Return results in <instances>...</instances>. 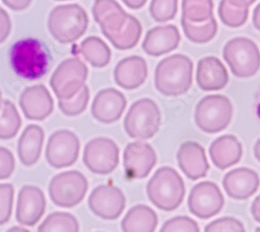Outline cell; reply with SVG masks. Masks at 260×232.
I'll list each match as a JSON object with an SVG mask.
<instances>
[{"mask_svg":"<svg viewBox=\"0 0 260 232\" xmlns=\"http://www.w3.org/2000/svg\"><path fill=\"white\" fill-rule=\"evenodd\" d=\"M157 156L153 147L145 142L129 143L123 153V165L127 179L146 178L155 167Z\"/></svg>","mask_w":260,"mask_h":232,"instance_id":"5bb4252c","label":"cell"},{"mask_svg":"<svg viewBox=\"0 0 260 232\" xmlns=\"http://www.w3.org/2000/svg\"><path fill=\"white\" fill-rule=\"evenodd\" d=\"M255 232H260V227H258V228H256V230H255Z\"/></svg>","mask_w":260,"mask_h":232,"instance_id":"f907efd6","label":"cell"},{"mask_svg":"<svg viewBox=\"0 0 260 232\" xmlns=\"http://www.w3.org/2000/svg\"><path fill=\"white\" fill-rule=\"evenodd\" d=\"M21 124L22 120L16 105L10 100H5L0 111V140L15 138L21 128Z\"/></svg>","mask_w":260,"mask_h":232,"instance_id":"f1b7e54d","label":"cell"},{"mask_svg":"<svg viewBox=\"0 0 260 232\" xmlns=\"http://www.w3.org/2000/svg\"><path fill=\"white\" fill-rule=\"evenodd\" d=\"M89 69L78 57L62 60L52 73L50 87L58 100H69L85 86Z\"/></svg>","mask_w":260,"mask_h":232,"instance_id":"ba28073f","label":"cell"},{"mask_svg":"<svg viewBox=\"0 0 260 232\" xmlns=\"http://www.w3.org/2000/svg\"><path fill=\"white\" fill-rule=\"evenodd\" d=\"M12 30V21L6 10L0 8V44L6 42Z\"/></svg>","mask_w":260,"mask_h":232,"instance_id":"ab89813d","label":"cell"},{"mask_svg":"<svg viewBox=\"0 0 260 232\" xmlns=\"http://www.w3.org/2000/svg\"><path fill=\"white\" fill-rule=\"evenodd\" d=\"M88 203L95 216L103 220L113 221L123 214L126 207V198L119 187L102 184L93 189Z\"/></svg>","mask_w":260,"mask_h":232,"instance_id":"4fadbf2b","label":"cell"},{"mask_svg":"<svg viewBox=\"0 0 260 232\" xmlns=\"http://www.w3.org/2000/svg\"><path fill=\"white\" fill-rule=\"evenodd\" d=\"M89 189L88 179L76 170L61 172L55 175L48 186L51 201L58 207L72 208L78 205Z\"/></svg>","mask_w":260,"mask_h":232,"instance_id":"9c48e42d","label":"cell"},{"mask_svg":"<svg viewBox=\"0 0 260 232\" xmlns=\"http://www.w3.org/2000/svg\"><path fill=\"white\" fill-rule=\"evenodd\" d=\"M6 7L15 12H21L26 10L32 3V0H3Z\"/></svg>","mask_w":260,"mask_h":232,"instance_id":"60d3db41","label":"cell"},{"mask_svg":"<svg viewBox=\"0 0 260 232\" xmlns=\"http://www.w3.org/2000/svg\"><path fill=\"white\" fill-rule=\"evenodd\" d=\"M209 155L216 168L226 170L240 162L243 156V146L234 136L225 135L211 143Z\"/></svg>","mask_w":260,"mask_h":232,"instance_id":"cb8c5ba5","label":"cell"},{"mask_svg":"<svg viewBox=\"0 0 260 232\" xmlns=\"http://www.w3.org/2000/svg\"><path fill=\"white\" fill-rule=\"evenodd\" d=\"M256 111H257V116L258 118L260 119V98L258 100V103H257V108H256Z\"/></svg>","mask_w":260,"mask_h":232,"instance_id":"c3c4849f","label":"cell"},{"mask_svg":"<svg viewBox=\"0 0 260 232\" xmlns=\"http://www.w3.org/2000/svg\"><path fill=\"white\" fill-rule=\"evenodd\" d=\"M148 77L146 60L139 55L121 59L114 71V78L119 87L132 91L143 86Z\"/></svg>","mask_w":260,"mask_h":232,"instance_id":"44dd1931","label":"cell"},{"mask_svg":"<svg viewBox=\"0 0 260 232\" xmlns=\"http://www.w3.org/2000/svg\"><path fill=\"white\" fill-rule=\"evenodd\" d=\"M3 105H4V100H3V93L0 91V111L3 109Z\"/></svg>","mask_w":260,"mask_h":232,"instance_id":"681fc988","label":"cell"},{"mask_svg":"<svg viewBox=\"0 0 260 232\" xmlns=\"http://www.w3.org/2000/svg\"><path fill=\"white\" fill-rule=\"evenodd\" d=\"M149 10L151 17L156 22H168L177 14L178 0H152Z\"/></svg>","mask_w":260,"mask_h":232,"instance_id":"e575fe53","label":"cell"},{"mask_svg":"<svg viewBox=\"0 0 260 232\" xmlns=\"http://www.w3.org/2000/svg\"><path fill=\"white\" fill-rule=\"evenodd\" d=\"M16 167L14 154L5 147H0V180L10 178Z\"/></svg>","mask_w":260,"mask_h":232,"instance_id":"f35d334b","label":"cell"},{"mask_svg":"<svg viewBox=\"0 0 260 232\" xmlns=\"http://www.w3.org/2000/svg\"><path fill=\"white\" fill-rule=\"evenodd\" d=\"M223 56L236 77H252L260 69V51L251 39L237 37L228 41Z\"/></svg>","mask_w":260,"mask_h":232,"instance_id":"52a82bcc","label":"cell"},{"mask_svg":"<svg viewBox=\"0 0 260 232\" xmlns=\"http://www.w3.org/2000/svg\"><path fill=\"white\" fill-rule=\"evenodd\" d=\"M254 155H255L256 159L260 162V139L256 142V144L254 146Z\"/></svg>","mask_w":260,"mask_h":232,"instance_id":"bcb514c9","label":"cell"},{"mask_svg":"<svg viewBox=\"0 0 260 232\" xmlns=\"http://www.w3.org/2000/svg\"><path fill=\"white\" fill-rule=\"evenodd\" d=\"M38 232H79V223L72 214L55 212L42 222Z\"/></svg>","mask_w":260,"mask_h":232,"instance_id":"4dcf8cb0","label":"cell"},{"mask_svg":"<svg viewBox=\"0 0 260 232\" xmlns=\"http://www.w3.org/2000/svg\"><path fill=\"white\" fill-rule=\"evenodd\" d=\"M181 24L185 37L196 44L208 43L218 32V23L214 17L203 23H192L181 19Z\"/></svg>","mask_w":260,"mask_h":232,"instance_id":"f546056e","label":"cell"},{"mask_svg":"<svg viewBox=\"0 0 260 232\" xmlns=\"http://www.w3.org/2000/svg\"><path fill=\"white\" fill-rule=\"evenodd\" d=\"M55 2H67V0H55Z\"/></svg>","mask_w":260,"mask_h":232,"instance_id":"816d5d0a","label":"cell"},{"mask_svg":"<svg viewBox=\"0 0 260 232\" xmlns=\"http://www.w3.org/2000/svg\"><path fill=\"white\" fill-rule=\"evenodd\" d=\"M198 87L205 92L220 91L229 81V75L223 62L215 56H206L199 60L196 75Z\"/></svg>","mask_w":260,"mask_h":232,"instance_id":"603a6c76","label":"cell"},{"mask_svg":"<svg viewBox=\"0 0 260 232\" xmlns=\"http://www.w3.org/2000/svg\"><path fill=\"white\" fill-rule=\"evenodd\" d=\"M127 107V100L122 92L108 88L95 96L91 113L95 120L103 124H112L120 120Z\"/></svg>","mask_w":260,"mask_h":232,"instance_id":"e0dca14e","label":"cell"},{"mask_svg":"<svg viewBox=\"0 0 260 232\" xmlns=\"http://www.w3.org/2000/svg\"><path fill=\"white\" fill-rule=\"evenodd\" d=\"M192 72L193 64L186 55L174 54L166 57L155 69V88L165 96L183 95L191 87Z\"/></svg>","mask_w":260,"mask_h":232,"instance_id":"7a4b0ae2","label":"cell"},{"mask_svg":"<svg viewBox=\"0 0 260 232\" xmlns=\"http://www.w3.org/2000/svg\"><path fill=\"white\" fill-rule=\"evenodd\" d=\"M251 214L254 218V220L258 223H260V195H258L255 200L252 203L251 206Z\"/></svg>","mask_w":260,"mask_h":232,"instance_id":"b9f144b4","label":"cell"},{"mask_svg":"<svg viewBox=\"0 0 260 232\" xmlns=\"http://www.w3.org/2000/svg\"><path fill=\"white\" fill-rule=\"evenodd\" d=\"M233 116L232 103L224 95H209L199 101L194 111V122L206 134L225 130Z\"/></svg>","mask_w":260,"mask_h":232,"instance_id":"8992f818","label":"cell"},{"mask_svg":"<svg viewBox=\"0 0 260 232\" xmlns=\"http://www.w3.org/2000/svg\"><path fill=\"white\" fill-rule=\"evenodd\" d=\"M46 210V198L36 185H24L17 200L16 220L20 225L32 227L39 223Z\"/></svg>","mask_w":260,"mask_h":232,"instance_id":"9a60e30c","label":"cell"},{"mask_svg":"<svg viewBox=\"0 0 260 232\" xmlns=\"http://www.w3.org/2000/svg\"><path fill=\"white\" fill-rule=\"evenodd\" d=\"M213 18L212 0H182V20L203 23Z\"/></svg>","mask_w":260,"mask_h":232,"instance_id":"1f68e13d","label":"cell"},{"mask_svg":"<svg viewBox=\"0 0 260 232\" xmlns=\"http://www.w3.org/2000/svg\"><path fill=\"white\" fill-rule=\"evenodd\" d=\"M159 232H200V228L191 218L179 216L165 222Z\"/></svg>","mask_w":260,"mask_h":232,"instance_id":"8d00e7d4","label":"cell"},{"mask_svg":"<svg viewBox=\"0 0 260 232\" xmlns=\"http://www.w3.org/2000/svg\"><path fill=\"white\" fill-rule=\"evenodd\" d=\"M204 232H246V229L240 220L232 217H224L206 225Z\"/></svg>","mask_w":260,"mask_h":232,"instance_id":"74e56055","label":"cell"},{"mask_svg":"<svg viewBox=\"0 0 260 232\" xmlns=\"http://www.w3.org/2000/svg\"><path fill=\"white\" fill-rule=\"evenodd\" d=\"M20 109L28 120L43 121L48 118L54 108V102L48 89L43 84L27 87L19 98Z\"/></svg>","mask_w":260,"mask_h":232,"instance_id":"2e32d148","label":"cell"},{"mask_svg":"<svg viewBox=\"0 0 260 232\" xmlns=\"http://www.w3.org/2000/svg\"><path fill=\"white\" fill-rule=\"evenodd\" d=\"M147 195L155 207L172 212L183 202L185 184L175 169L161 167L147 183Z\"/></svg>","mask_w":260,"mask_h":232,"instance_id":"3957f363","label":"cell"},{"mask_svg":"<svg viewBox=\"0 0 260 232\" xmlns=\"http://www.w3.org/2000/svg\"><path fill=\"white\" fill-rule=\"evenodd\" d=\"M80 152L78 137L70 130L61 129L53 132L47 142L46 160L54 169H63L73 165Z\"/></svg>","mask_w":260,"mask_h":232,"instance_id":"8fae6325","label":"cell"},{"mask_svg":"<svg viewBox=\"0 0 260 232\" xmlns=\"http://www.w3.org/2000/svg\"><path fill=\"white\" fill-rule=\"evenodd\" d=\"M89 27V17L77 4L57 6L49 14L48 29L60 44H70L79 40Z\"/></svg>","mask_w":260,"mask_h":232,"instance_id":"277c9868","label":"cell"},{"mask_svg":"<svg viewBox=\"0 0 260 232\" xmlns=\"http://www.w3.org/2000/svg\"><path fill=\"white\" fill-rule=\"evenodd\" d=\"M45 132L39 125L29 124L18 141V156L23 165L32 167L41 157Z\"/></svg>","mask_w":260,"mask_h":232,"instance_id":"d4e9b609","label":"cell"},{"mask_svg":"<svg viewBox=\"0 0 260 232\" xmlns=\"http://www.w3.org/2000/svg\"><path fill=\"white\" fill-rule=\"evenodd\" d=\"M79 52L94 68H104L111 62L112 50L98 37H89L79 45Z\"/></svg>","mask_w":260,"mask_h":232,"instance_id":"4316f807","label":"cell"},{"mask_svg":"<svg viewBox=\"0 0 260 232\" xmlns=\"http://www.w3.org/2000/svg\"><path fill=\"white\" fill-rule=\"evenodd\" d=\"M219 16L222 22L232 28L243 26L249 17V8L237 6L230 0H221Z\"/></svg>","mask_w":260,"mask_h":232,"instance_id":"d6a6232c","label":"cell"},{"mask_svg":"<svg viewBox=\"0 0 260 232\" xmlns=\"http://www.w3.org/2000/svg\"><path fill=\"white\" fill-rule=\"evenodd\" d=\"M122 2L129 9H132V10H140V9H142L146 5L147 0H122Z\"/></svg>","mask_w":260,"mask_h":232,"instance_id":"7bdbcfd3","label":"cell"},{"mask_svg":"<svg viewBox=\"0 0 260 232\" xmlns=\"http://www.w3.org/2000/svg\"><path fill=\"white\" fill-rule=\"evenodd\" d=\"M7 232H30V231H29V230H27V229H26V228H24V227L15 226V227L10 228Z\"/></svg>","mask_w":260,"mask_h":232,"instance_id":"7dc6e473","label":"cell"},{"mask_svg":"<svg viewBox=\"0 0 260 232\" xmlns=\"http://www.w3.org/2000/svg\"><path fill=\"white\" fill-rule=\"evenodd\" d=\"M161 113L158 105L149 98L133 103L124 119V129L128 137L137 140L152 139L159 130Z\"/></svg>","mask_w":260,"mask_h":232,"instance_id":"5b68a950","label":"cell"},{"mask_svg":"<svg viewBox=\"0 0 260 232\" xmlns=\"http://www.w3.org/2000/svg\"><path fill=\"white\" fill-rule=\"evenodd\" d=\"M224 204L225 199L221 189L211 181H203L194 185L187 201L189 212L194 217L203 220L218 215Z\"/></svg>","mask_w":260,"mask_h":232,"instance_id":"7c38bea8","label":"cell"},{"mask_svg":"<svg viewBox=\"0 0 260 232\" xmlns=\"http://www.w3.org/2000/svg\"><path fill=\"white\" fill-rule=\"evenodd\" d=\"M143 32L140 21L133 15L129 16L127 23L118 32L107 38L111 44L119 50H129L138 45Z\"/></svg>","mask_w":260,"mask_h":232,"instance_id":"83f0119b","label":"cell"},{"mask_svg":"<svg viewBox=\"0 0 260 232\" xmlns=\"http://www.w3.org/2000/svg\"><path fill=\"white\" fill-rule=\"evenodd\" d=\"M15 188L11 183H0V225L7 224L12 217Z\"/></svg>","mask_w":260,"mask_h":232,"instance_id":"d590c367","label":"cell"},{"mask_svg":"<svg viewBox=\"0 0 260 232\" xmlns=\"http://www.w3.org/2000/svg\"><path fill=\"white\" fill-rule=\"evenodd\" d=\"M180 40L179 30L175 25L156 26L147 31L142 47L148 55L160 56L175 50Z\"/></svg>","mask_w":260,"mask_h":232,"instance_id":"7402d4cb","label":"cell"},{"mask_svg":"<svg viewBox=\"0 0 260 232\" xmlns=\"http://www.w3.org/2000/svg\"><path fill=\"white\" fill-rule=\"evenodd\" d=\"M92 12L106 39L124 27L130 16L116 0H95Z\"/></svg>","mask_w":260,"mask_h":232,"instance_id":"d6986e66","label":"cell"},{"mask_svg":"<svg viewBox=\"0 0 260 232\" xmlns=\"http://www.w3.org/2000/svg\"><path fill=\"white\" fill-rule=\"evenodd\" d=\"M230 2L237 5V6L249 8L251 5H253L256 2V0H230Z\"/></svg>","mask_w":260,"mask_h":232,"instance_id":"f6af8a7d","label":"cell"},{"mask_svg":"<svg viewBox=\"0 0 260 232\" xmlns=\"http://www.w3.org/2000/svg\"><path fill=\"white\" fill-rule=\"evenodd\" d=\"M157 225V214L144 204L130 208L121 222L123 232H155Z\"/></svg>","mask_w":260,"mask_h":232,"instance_id":"484cf974","label":"cell"},{"mask_svg":"<svg viewBox=\"0 0 260 232\" xmlns=\"http://www.w3.org/2000/svg\"><path fill=\"white\" fill-rule=\"evenodd\" d=\"M259 175L249 168H237L228 172L223 179L226 194L235 200H247L259 188Z\"/></svg>","mask_w":260,"mask_h":232,"instance_id":"ffe728a7","label":"cell"},{"mask_svg":"<svg viewBox=\"0 0 260 232\" xmlns=\"http://www.w3.org/2000/svg\"><path fill=\"white\" fill-rule=\"evenodd\" d=\"M90 101V90L84 86L82 90L73 98L69 100H58V109L59 111L68 117H75L82 114Z\"/></svg>","mask_w":260,"mask_h":232,"instance_id":"836d02e7","label":"cell"},{"mask_svg":"<svg viewBox=\"0 0 260 232\" xmlns=\"http://www.w3.org/2000/svg\"><path fill=\"white\" fill-rule=\"evenodd\" d=\"M51 55L47 46L38 39L17 41L10 50V64L15 74L26 80L44 77L50 67Z\"/></svg>","mask_w":260,"mask_h":232,"instance_id":"6da1fadb","label":"cell"},{"mask_svg":"<svg viewBox=\"0 0 260 232\" xmlns=\"http://www.w3.org/2000/svg\"><path fill=\"white\" fill-rule=\"evenodd\" d=\"M82 160L85 167L94 174H111L120 162L119 147L108 138H95L85 145Z\"/></svg>","mask_w":260,"mask_h":232,"instance_id":"30bf717a","label":"cell"},{"mask_svg":"<svg viewBox=\"0 0 260 232\" xmlns=\"http://www.w3.org/2000/svg\"><path fill=\"white\" fill-rule=\"evenodd\" d=\"M177 162L183 174L191 180L205 177L209 171L205 150L197 142L188 141L180 146L177 152Z\"/></svg>","mask_w":260,"mask_h":232,"instance_id":"ac0fdd59","label":"cell"},{"mask_svg":"<svg viewBox=\"0 0 260 232\" xmlns=\"http://www.w3.org/2000/svg\"><path fill=\"white\" fill-rule=\"evenodd\" d=\"M253 24L255 28L260 31V4L255 8L253 12Z\"/></svg>","mask_w":260,"mask_h":232,"instance_id":"ee69618b","label":"cell"}]
</instances>
